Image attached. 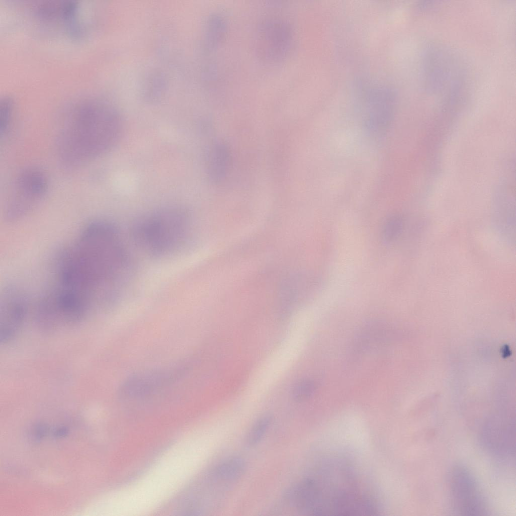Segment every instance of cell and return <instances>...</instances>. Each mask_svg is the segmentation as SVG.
<instances>
[{
  "instance_id": "1",
  "label": "cell",
  "mask_w": 516,
  "mask_h": 516,
  "mask_svg": "<svg viewBox=\"0 0 516 516\" xmlns=\"http://www.w3.org/2000/svg\"><path fill=\"white\" fill-rule=\"evenodd\" d=\"M56 258L54 282L63 291L92 310L116 300L129 264L114 225L102 220L91 222Z\"/></svg>"
},
{
  "instance_id": "10",
  "label": "cell",
  "mask_w": 516,
  "mask_h": 516,
  "mask_svg": "<svg viewBox=\"0 0 516 516\" xmlns=\"http://www.w3.org/2000/svg\"><path fill=\"white\" fill-rule=\"evenodd\" d=\"M271 421L272 417L268 414L262 415L255 421L246 436V442L248 446H255L261 441Z\"/></svg>"
},
{
  "instance_id": "3",
  "label": "cell",
  "mask_w": 516,
  "mask_h": 516,
  "mask_svg": "<svg viewBox=\"0 0 516 516\" xmlns=\"http://www.w3.org/2000/svg\"><path fill=\"white\" fill-rule=\"evenodd\" d=\"M188 226L187 217L183 210L168 208L140 218L134 225L132 234L140 247L152 255L160 256L180 245Z\"/></svg>"
},
{
  "instance_id": "5",
  "label": "cell",
  "mask_w": 516,
  "mask_h": 516,
  "mask_svg": "<svg viewBox=\"0 0 516 516\" xmlns=\"http://www.w3.org/2000/svg\"><path fill=\"white\" fill-rule=\"evenodd\" d=\"M452 507L458 514L484 515L488 511L485 496L475 476L463 465L453 466L447 478Z\"/></svg>"
},
{
  "instance_id": "4",
  "label": "cell",
  "mask_w": 516,
  "mask_h": 516,
  "mask_svg": "<svg viewBox=\"0 0 516 516\" xmlns=\"http://www.w3.org/2000/svg\"><path fill=\"white\" fill-rule=\"evenodd\" d=\"M49 183L46 174L36 167L21 171L14 179L5 204V214L10 220L30 212L46 196Z\"/></svg>"
},
{
  "instance_id": "6",
  "label": "cell",
  "mask_w": 516,
  "mask_h": 516,
  "mask_svg": "<svg viewBox=\"0 0 516 516\" xmlns=\"http://www.w3.org/2000/svg\"><path fill=\"white\" fill-rule=\"evenodd\" d=\"M183 365L152 369L128 377L119 388V394L127 399H138L155 394L174 384L186 373Z\"/></svg>"
},
{
  "instance_id": "13",
  "label": "cell",
  "mask_w": 516,
  "mask_h": 516,
  "mask_svg": "<svg viewBox=\"0 0 516 516\" xmlns=\"http://www.w3.org/2000/svg\"><path fill=\"white\" fill-rule=\"evenodd\" d=\"M315 390L314 382L308 379L297 382L292 390L293 398L297 401L304 400L310 397Z\"/></svg>"
},
{
  "instance_id": "12",
  "label": "cell",
  "mask_w": 516,
  "mask_h": 516,
  "mask_svg": "<svg viewBox=\"0 0 516 516\" xmlns=\"http://www.w3.org/2000/svg\"><path fill=\"white\" fill-rule=\"evenodd\" d=\"M402 227L401 219L398 216L390 217L384 224L382 236L386 242H392L398 237Z\"/></svg>"
},
{
  "instance_id": "2",
  "label": "cell",
  "mask_w": 516,
  "mask_h": 516,
  "mask_svg": "<svg viewBox=\"0 0 516 516\" xmlns=\"http://www.w3.org/2000/svg\"><path fill=\"white\" fill-rule=\"evenodd\" d=\"M68 109L58 131L56 150L63 165L76 168L113 147L123 126L114 109L95 97L79 99Z\"/></svg>"
},
{
  "instance_id": "9",
  "label": "cell",
  "mask_w": 516,
  "mask_h": 516,
  "mask_svg": "<svg viewBox=\"0 0 516 516\" xmlns=\"http://www.w3.org/2000/svg\"><path fill=\"white\" fill-rule=\"evenodd\" d=\"M244 461L239 457L231 458L220 464L215 471L218 478L225 481H232L240 477L245 470Z\"/></svg>"
},
{
  "instance_id": "11",
  "label": "cell",
  "mask_w": 516,
  "mask_h": 516,
  "mask_svg": "<svg viewBox=\"0 0 516 516\" xmlns=\"http://www.w3.org/2000/svg\"><path fill=\"white\" fill-rule=\"evenodd\" d=\"M14 110V102L8 96L3 97L0 101V134L5 136L11 121Z\"/></svg>"
},
{
  "instance_id": "8",
  "label": "cell",
  "mask_w": 516,
  "mask_h": 516,
  "mask_svg": "<svg viewBox=\"0 0 516 516\" xmlns=\"http://www.w3.org/2000/svg\"><path fill=\"white\" fill-rule=\"evenodd\" d=\"M230 155L228 148L224 144H217L211 149L208 160V172L214 182H218L225 176L229 168Z\"/></svg>"
},
{
  "instance_id": "7",
  "label": "cell",
  "mask_w": 516,
  "mask_h": 516,
  "mask_svg": "<svg viewBox=\"0 0 516 516\" xmlns=\"http://www.w3.org/2000/svg\"><path fill=\"white\" fill-rule=\"evenodd\" d=\"M0 308V340L6 343L15 337L21 327L27 310V300L15 286L5 288Z\"/></svg>"
}]
</instances>
